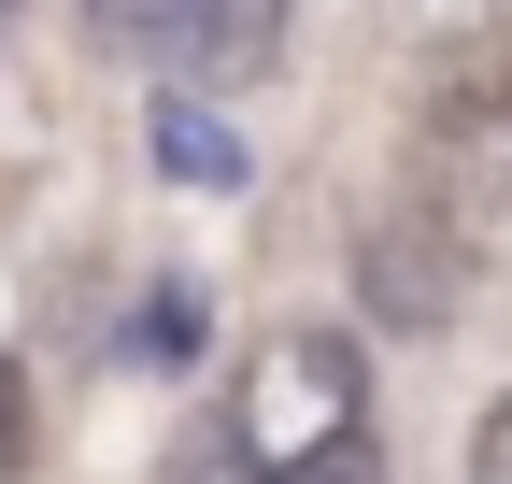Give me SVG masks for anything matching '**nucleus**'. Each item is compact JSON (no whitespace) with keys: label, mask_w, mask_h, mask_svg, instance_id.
<instances>
[{"label":"nucleus","mask_w":512,"mask_h":484,"mask_svg":"<svg viewBox=\"0 0 512 484\" xmlns=\"http://www.w3.org/2000/svg\"><path fill=\"white\" fill-rule=\"evenodd\" d=\"M356 299H370V328H413V342H441L470 314V228L441 214V200H413V214H370L356 228Z\"/></svg>","instance_id":"nucleus-4"},{"label":"nucleus","mask_w":512,"mask_h":484,"mask_svg":"<svg viewBox=\"0 0 512 484\" xmlns=\"http://www.w3.org/2000/svg\"><path fill=\"white\" fill-rule=\"evenodd\" d=\"M470 484H512V399H484V428H470Z\"/></svg>","instance_id":"nucleus-9"},{"label":"nucleus","mask_w":512,"mask_h":484,"mask_svg":"<svg viewBox=\"0 0 512 484\" xmlns=\"http://www.w3.org/2000/svg\"><path fill=\"white\" fill-rule=\"evenodd\" d=\"M0 470H15V385H0Z\"/></svg>","instance_id":"nucleus-10"},{"label":"nucleus","mask_w":512,"mask_h":484,"mask_svg":"<svg viewBox=\"0 0 512 484\" xmlns=\"http://www.w3.org/2000/svg\"><path fill=\"white\" fill-rule=\"evenodd\" d=\"M200 328H214L200 285H157V299H143V356H157V371H185V356H200Z\"/></svg>","instance_id":"nucleus-6"},{"label":"nucleus","mask_w":512,"mask_h":484,"mask_svg":"<svg viewBox=\"0 0 512 484\" xmlns=\"http://www.w3.org/2000/svg\"><path fill=\"white\" fill-rule=\"evenodd\" d=\"M342 428H356V342L342 328H271L256 371H242V399H228L242 470H299V456H328Z\"/></svg>","instance_id":"nucleus-1"},{"label":"nucleus","mask_w":512,"mask_h":484,"mask_svg":"<svg viewBox=\"0 0 512 484\" xmlns=\"http://www.w3.org/2000/svg\"><path fill=\"white\" fill-rule=\"evenodd\" d=\"M256 484H384V456H370V428H342L328 456H299V470H256Z\"/></svg>","instance_id":"nucleus-8"},{"label":"nucleus","mask_w":512,"mask_h":484,"mask_svg":"<svg viewBox=\"0 0 512 484\" xmlns=\"http://www.w3.org/2000/svg\"><path fill=\"white\" fill-rule=\"evenodd\" d=\"M399 15H413L427 43H498V29H512V0H399Z\"/></svg>","instance_id":"nucleus-7"},{"label":"nucleus","mask_w":512,"mask_h":484,"mask_svg":"<svg viewBox=\"0 0 512 484\" xmlns=\"http://www.w3.org/2000/svg\"><path fill=\"white\" fill-rule=\"evenodd\" d=\"M427 200L456 214L470 242H512V29L484 57H456V86L427 100Z\"/></svg>","instance_id":"nucleus-2"},{"label":"nucleus","mask_w":512,"mask_h":484,"mask_svg":"<svg viewBox=\"0 0 512 484\" xmlns=\"http://www.w3.org/2000/svg\"><path fill=\"white\" fill-rule=\"evenodd\" d=\"M157 171H185V186H228V171H242V143L214 129L200 100H157Z\"/></svg>","instance_id":"nucleus-5"},{"label":"nucleus","mask_w":512,"mask_h":484,"mask_svg":"<svg viewBox=\"0 0 512 484\" xmlns=\"http://www.w3.org/2000/svg\"><path fill=\"white\" fill-rule=\"evenodd\" d=\"M285 15H299V0H86V29L114 57H143V72H171V86L271 72V57H285Z\"/></svg>","instance_id":"nucleus-3"}]
</instances>
